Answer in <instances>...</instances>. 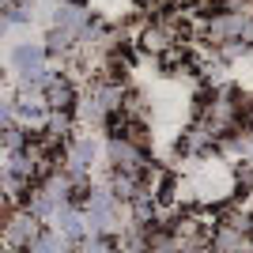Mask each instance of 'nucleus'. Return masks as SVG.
<instances>
[{
  "mask_svg": "<svg viewBox=\"0 0 253 253\" xmlns=\"http://www.w3.org/2000/svg\"><path fill=\"white\" fill-rule=\"evenodd\" d=\"M106 163H110L114 170H128V174H140V178H144V170L151 167L148 148H140L136 140L121 136V132H110V136H106Z\"/></svg>",
  "mask_w": 253,
  "mask_h": 253,
  "instance_id": "nucleus-1",
  "label": "nucleus"
},
{
  "mask_svg": "<svg viewBox=\"0 0 253 253\" xmlns=\"http://www.w3.org/2000/svg\"><path fill=\"white\" fill-rule=\"evenodd\" d=\"M76 121H80V125H106V117H110V106H106V95L102 91H98L95 84L87 87L84 95L76 98Z\"/></svg>",
  "mask_w": 253,
  "mask_h": 253,
  "instance_id": "nucleus-2",
  "label": "nucleus"
},
{
  "mask_svg": "<svg viewBox=\"0 0 253 253\" xmlns=\"http://www.w3.org/2000/svg\"><path fill=\"white\" fill-rule=\"evenodd\" d=\"M42 95H45V102H49V110H76L80 91H76V84H72L64 72H57V68H53L49 80H45V87H42Z\"/></svg>",
  "mask_w": 253,
  "mask_h": 253,
  "instance_id": "nucleus-3",
  "label": "nucleus"
},
{
  "mask_svg": "<svg viewBox=\"0 0 253 253\" xmlns=\"http://www.w3.org/2000/svg\"><path fill=\"white\" fill-rule=\"evenodd\" d=\"M8 61L15 72H27V68H42L45 61H49V53H45V42H15L8 49Z\"/></svg>",
  "mask_w": 253,
  "mask_h": 253,
  "instance_id": "nucleus-4",
  "label": "nucleus"
}]
</instances>
